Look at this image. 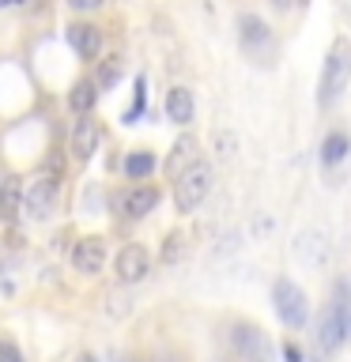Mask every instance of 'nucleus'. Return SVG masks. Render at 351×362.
<instances>
[{
	"instance_id": "obj_1",
	"label": "nucleus",
	"mask_w": 351,
	"mask_h": 362,
	"mask_svg": "<svg viewBox=\"0 0 351 362\" xmlns=\"http://www.w3.org/2000/svg\"><path fill=\"white\" fill-rule=\"evenodd\" d=\"M351 83V38L347 34H336L333 45L325 53V64H321V79H317V106L321 110H333L344 90Z\"/></svg>"
},
{
	"instance_id": "obj_2",
	"label": "nucleus",
	"mask_w": 351,
	"mask_h": 362,
	"mask_svg": "<svg viewBox=\"0 0 351 362\" xmlns=\"http://www.w3.org/2000/svg\"><path fill=\"white\" fill-rule=\"evenodd\" d=\"M212 192V166L208 163H192L189 170H181V174L174 177V208L181 215H189V211H197L200 208V200Z\"/></svg>"
},
{
	"instance_id": "obj_3",
	"label": "nucleus",
	"mask_w": 351,
	"mask_h": 362,
	"mask_svg": "<svg viewBox=\"0 0 351 362\" xmlns=\"http://www.w3.org/2000/svg\"><path fill=\"white\" fill-rule=\"evenodd\" d=\"M238 45H242V53L257 64H268L272 53H276L272 27L260 16H253V11H242V16H238Z\"/></svg>"
},
{
	"instance_id": "obj_4",
	"label": "nucleus",
	"mask_w": 351,
	"mask_h": 362,
	"mask_svg": "<svg viewBox=\"0 0 351 362\" xmlns=\"http://www.w3.org/2000/svg\"><path fill=\"white\" fill-rule=\"evenodd\" d=\"M57 170H61V158H53L50 170L34 177V185L23 192V211H27L30 219H50V215H53L57 189H61V181H57Z\"/></svg>"
},
{
	"instance_id": "obj_5",
	"label": "nucleus",
	"mask_w": 351,
	"mask_h": 362,
	"mask_svg": "<svg viewBox=\"0 0 351 362\" xmlns=\"http://www.w3.org/2000/svg\"><path fill=\"white\" fill-rule=\"evenodd\" d=\"M272 302H276V317L287 328H302L310 321V302H306V291L291 279H276L272 287Z\"/></svg>"
},
{
	"instance_id": "obj_6",
	"label": "nucleus",
	"mask_w": 351,
	"mask_h": 362,
	"mask_svg": "<svg viewBox=\"0 0 351 362\" xmlns=\"http://www.w3.org/2000/svg\"><path fill=\"white\" fill-rule=\"evenodd\" d=\"M344 344H347V336H344V328H340V317L333 310V302H328L321 310V317H317V325H313V355H317V362H328Z\"/></svg>"
},
{
	"instance_id": "obj_7",
	"label": "nucleus",
	"mask_w": 351,
	"mask_h": 362,
	"mask_svg": "<svg viewBox=\"0 0 351 362\" xmlns=\"http://www.w3.org/2000/svg\"><path fill=\"white\" fill-rule=\"evenodd\" d=\"M231 347H234V355L242 358V362H276L272 358V344H268V336L260 332L257 325H234L231 328Z\"/></svg>"
},
{
	"instance_id": "obj_8",
	"label": "nucleus",
	"mask_w": 351,
	"mask_h": 362,
	"mask_svg": "<svg viewBox=\"0 0 351 362\" xmlns=\"http://www.w3.org/2000/svg\"><path fill=\"white\" fill-rule=\"evenodd\" d=\"M113 204H117V211L125 215V219H144L147 211H155L159 189H151V185H132V189H125Z\"/></svg>"
},
{
	"instance_id": "obj_9",
	"label": "nucleus",
	"mask_w": 351,
	"mask_h": 362,
	"mask_svg": "<svg viewBox=\"0 0 351 362\" xmlns=\"http://www.w3.org/2000/svg\"><path fill=\"white\" fill-rule=\"evenodd\" d=\"M98 140H102L98 121H91L87 113H79V121L72 124V136H68V147H72V155L79 158V163H87V158L98 151Z\"/></svg>"
},
{
	"instance_id": "obj_10",
	"label": "nucleus",
	"mask_w": 351,
	"mask_h": 362,
	"mask_svg": "<svg viewBox=\"0 0 351 362\" xmlns=\"http://www.w3.org/2000/svg\"><path fill=\"white\" fill-rule=\"evenodd\" d=\"M64 38H68V45L76 49L79 61H95V57L102 53V30L91 27V23H68Z\"/></svg>"
},
{
	"instance_id": "obj_11",
	"label": "nucleus",
	"mask_w": 351,
	"mask_h": 362,
	"mask_svg": "<svg viewBox=\"0 0 351 362\" xmlns=\"http://www.w3.org/2000/svg\"><path fill=\"white\" fill-rule=\"evenodd\" d=\"M72 264L84 272V276H95V272H102V264H106V242L102 238H79L76 249H72Z\"/></svg>"
},
{
	"instance_id": "obj_12",
	"label": "nucleus",
	"mask_w": 351,
	"mask_h": 362,
	"mask_svg": "<svg viewBox=\"0 0 351 362\" xmlns=\"http://www.w3.org/2000/svg\"><path fill=\"white\" fill-rule=\"evenodd\" d=\"M151 272V257L144 245H125L117 253V279L121 283H140Z\"/></svg>"
},
{
	"instance_id": "obj_13",
	"label": "nucleus",
	"mask_w": 351,
	"mask_h": 362,
	"mask_svg": "<svg viewBox=\"0 0 351 362\" xmlns=\"http://www.w3.org/2000/svg\"><path fill=\"white\" fill-rule=\"evenodd\" d=\"M197 158H200V144H197V136H178L174 147H170V155H166V163H163L166 177H178L181 170H189L192 163H197Z\"/></svg>"
},
{
	"instance_id": "obj_14",
	"label": "nucleus",
	"mask_w": 351,
	"mask_h": 362,
	"mask_svg": "<svg viewBox=\"0 0 351 362\" xmlns=\"http://www.w3.org/2000/svg\"><path fill=\"white\" fill-rule=\"evenodd\" d=\"M347 155H351V132L347 129H333L321 140V166L325 170H336Z\"/></svg>"
},
{
	"instance_id": "obj_15",
	"label": "nucleus",
	"mask_w": 351,
	"mask_h": 362,
	"mask_svg": "<svg viewBox=\"0 0 351 362\" xmlns=\"http://www.w3.org/2000/svg\"><path fill=\"white\" fill-rule=\"evenodd\" d=\"M166 117L174 124H192L197 117V102H192V90L189 87H170L166 95Z\"/></svg>"
},
{
	"instance_id": "obj_16",
	"label": "nucleus",
	"mask_w": 351,
	"mask_h": 362,
	"mask_svg": "<svg viewBox=\"0 0 351 362\" xmlns=\"http://www.w3.org/2000/svg\"><path fill=\"white\" fill-rule=\"evenodd\" d=\"M19 211H23V185H19V177H8L0 185V219L16 223Z\"/></svg>"
},
{
	"instance_id": "obj_17",
	"label": "nucleus",
	"mask_w": 351,
	"mask_h": 362,
	"mask_svg": "<svg viewBox=\"0 0 351 362\" xmlns=\"http://www.w3.org/2000/svg\"><path fill=\"white\" fill-rule=\"evenodd\" d=\"M98 102V83L95 79H76L72 90H68V106H72V113H91Z\"/></svg>"
},
{
	"instance_id": "obj_18",
	"label": "nucleus",
	"mask_w": 351,
	"mask_h": 362,
	"mask_svg": "<svg viewBox=\"0 0 351 362\" xmlns=\"http://www.w3.org/2000/svg\"><path fill=\"white\" fill-rule=\"evenodd\" d=\"M125 174H129L132 181H144L155 174V155L151 151H132L129 158H125Z\"/></svg>"
},
{
	"instance_id": "obj_19",
	"label": "nucleus",
	"mask_w": 351,
	"mask_h": 362,
	"mask_svg": "<svg viewBox=\"0 0 351 362\" xmlns=\"http://www.w3.org/2000/svg\"><path fill=\"white\" fill-rule=\"evenodd\" d=\"M333 310H336L340 328H344V336H347V344H351V291H347V283H340V287H336Z\"/></svg>"
},
{
	"instance_id": "obj_20",
	"label": "nucleus",
	"mask_w": 351,
	"mask_h": 362,
	"mask_svg": "<svg viewBox=\"0 0 351 362\" xmlns=\"http://www.w3.org/2000/svg\"><path fill=\"white\" fill-rule=\"evenodd\" d=\"M181 253H185V234H178V230H174V234L166 238V245H163V264H174Z\"/></svg>"
},
{
	"instance_id": "obj_21",
	"label": "nucleus",
	"mask_w": 351,
	"mask_h": 362,
	"mask_svg": "<svg viewBox=\"0 0 351 362\" xmlns=\"http://www.w3.org/2000/svg\"><path fill=\"white\" fill-rule=\"evenodd\" d=\"M144 87H147V79L140 76V79H136V102L129 106V113H125V121H129V124H132V121L144 113V98H147V95H144Z\"/></svg>"
},
{
	"instance_id": "obj_22",
	"label": "nucleus",
	"mask_w": 351,
	"mask_h": 362,
	"mask_svg": "<svg viewBox=\"0 0 351 362\" xmlns=\"http://www.w3.org/2000/svg\"><path fill=\"white\" fill-rule=\"evenodd\" d=\"M0 362H23L19 347L11 344V339H0Z\"/></svg>"
},
{
	"instance_id": "obj_23",
	"label": "nucleus",
	"mask_w": 351,
	"mask_h": 362,
	"mask_svg": "<svg viewBox=\"0 0 351 362\" xmlns=\"http://www.w3.org/2000/svg\"><path fill=\"white\" fill-rule=\"evenodd\" d=\"M117 72H121V64H117V61H110V64H106V72H98V79H95V83H98L102 90H106V87L113 83V79H117Z\"/></svg>"
},
{
	"instance_id": "obj_24",
	"label": "nucleus",
	"mask_w": 351,
	"mask_h": 362,
	"mask_svg": "<svg viewBox=\"0 0 351 362\" xmlns=\"http://www.w3.org/2000/svg\"><path fill=\"white\" fill-rule=\"evenodd\" d=\"M283 358H287V362H306L302 347H299V344H291V339H287V344H283Z\"/></svg>"
},
{
	"instance_id": "obj_25",
	"label": "nucleus",
	"mask_w": 351,
	"mask_h": 362,
	"mask_svg": "<svg viewBox=\"0 0 351 362\" xmlns=\"http://www.w3.org/2000/svg\"><path fill=\"white\" fill-rule=\"evenodd\" d=\"M68 8H76V11H95V8H102V0H68Z\"/></svg>"
},
{
	"instance_id": "obj_26",
	"label": "nucleus",
	"mask_w": 351,
	"mask_h": 362,
	"mask_svg": "<svg viewBox=\"0 0 351 362\" xmlns=\"http://www.w3.org/2000/svg\"><path fill=\"white\" fill-rule=\"evenodd\" d=\"M294 4H299V0H272V8H276V11H291Z\"/></svg>"
},
{
	"instance_id": "obj_27",
	"label": "nucleus",
	"mask_w": 351,
	"mask_h": 362,
	"mask_svg": "<svg viewBox=\"0 0 351 362\" xmlns=\"http://www.w3.org/2000/svg\"><path fill=\"white\" fill-rule=\"evenodd\" d=\"M76 362H95V358H91V355H79V358H76Z\"/></svg>"
},
{
	"instance_id": "obj_28",
	"label": "nucleus",
	"mask_w": 351,
	"mask_h": 362,
	"mask_svg": "<svg viewBox=\"0 0 351 362\" xmlns=\"http://www.w3.org/2000/svg\"><path fill=\"white\" fill-rule=\"evenodd\" d=\"M0 4H19V0H0Z\"/></svg>"
},
{
	"instance_id": "obj_29",
	"label": "nucleus",
	"mask_w": 351,
	"mask_h": 362,
	"mask_svg": "<svg viewBox=\"0 0 351 362\" xmlns=\"http://www.w3.org/2000/svg\"><path fill=\"white\" fill-rule=\"evenodd\" d=\"M113 362H129V358H113Z\"/></svg>"
},
{
	"instance_id": "obj_30",
	"label": "nucleus",
	"mask_w": 351,
	"mask_h": 362,
	"mask_svg": "<svg viewBox=\"0 0 351 362\" xmlns=\"http://www.w3.org/2000/svg\"><path fill=\"white\" fill-rule=\"evenodd\" d=\"M299 4H310V0H299Z\"/></svg>"
}]
</instances>
